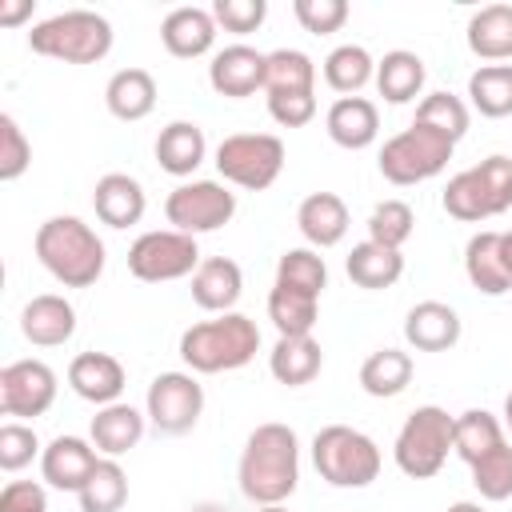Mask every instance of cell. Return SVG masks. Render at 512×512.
<instances>
[{"label":"cell","instance_id":"obj_1","mask_svg":"<svg viewBox=\"0 0 512 512\" xmlns=\"http://www.w3.org/2000/svg\"><path fill=\"white\" fill-rule=\"evenodd\" d=\"M236 480L244 500H252L256 508L284 504L300 484V436L280 420L256 424L240 448Z\"/></svg>","mask_w":512,"mask_h":512},{"label":"cell","instance_id":"obj_2","mask_svg":"<svg viewBox=\"0 0 512 512\" xmlns=\"http://www.w3.org/2000/svg\"><path fill=\"white\" fill-rule=\"evenodd\" d=\"M32 248H36V260L44 264V272L64 288H92L108 264L104 240L80 216H48L36 228Z\"/></svg>","mask_w":512,"mask_h":512},{"label":"cell","instance_id":"obj_3","mask_svg":"<svg viewBox=\"0 0 512 512\" xmlns=\"http://www.w3.org/2000/svg\"><path fill=\"white\" fill-rule=\"evenodd\" d=\"M260 352V328L244 312H220L180 332V360L196 376L236 372Z\"/></svg>","mask_w":512,"mask_h":512},{"label":"cell","instance_id":"obj_4","mask_svg":"<svg viewBox=\"0 0 512 512\" xmlns=\"http://www.w3.org/2000/svg\"><path fill=\"white\" fill-rule=\"evenodd\" d=\"M28 48L36 56H48L60 64H100L112 52V24L88 8L56 12V16L32 24Z\"/></svg>","mask_w":512,"mask_h":512},{"label":"cell","instance_id":"obj_5","mask_svg":"<svg viewBox=\"0 0 512 512\" xmlns=\"http://www.w3.org/2000/svg\"><path fill=\"white\" fill-rule=\"evenodd\" d=\"M312 464L332 488H368L380 476V444L352 424H324L312 436Z\"/></svg>","mask_w":512,"mask_h":512},{"label":"cell","instance_id":"obj_6","mask_svg":"<svg viewBox=\"0 0 512 512\" xmlns=\"http://www.w3.org/2000/svg\"><path fill=\"white\" fill-rule=\"evenodd\" d=\"M452 420L440 404H420L396 432L392 460L408 480H432L452 452Z\"/></svg>","mask_w":512,"mask_h":512},{"label":"cell","instance_id":"obj_7","mask_svg":"<svg viewBox=\"0 0 512 512\" xmlns=\"http://www.w3.org/2000/svg\"><path fill=\"white\" fill-rule=\"evenodd\" d=\"M284 140L272 132H232L216 144V172L224 184H236L244 192H264L284 172Z\"/></svg>","mask_w":512,"mask_h":512},{"label":"cell","instance_id":"obj_8","mask_svg":"<svg viewBox=\"0 0 512 512\" xmlns=\"http://www.w3.org/2000/svg\"><path fill=\"white\" fill-rule=\"evenodd\" d=\"M452 152H456V144L448 136H440V132H432V128H424V124L412 120L404 132H396L392 140H384L376 164H380V176L388 184L408 188V184H424V180L440 176L448 168Z\"/></svg>","mask_w":512,"mask_h":512},{"label":"cell","instance_id":"obj_9","mask_svg":"<svg viewBox=\"0 0 512 512\" xmlns=\"http://www.w3.org/2000/svg\"><path fill=\"white\" fill-rule=\"evenodd\" d=\"M200 248L196 236H184L176 228H152L140 232L128 248V272L144 284H168V280H184L200 268Z\"/></svg>","mask_w":512,"mask_h":512},{"label":"cell","instance_id":"obj_10","mask_svg":"<svg viewBox=\"0 0 512 512\" xmlns=\"http://www.w3.org/2000/svg\"><path fill=\"white\" fill-rule=\"evenodd\" d=\"M144 416L160 436H184L204 416V384L188 368H172L152 376L144 396Z\"/></svg>","mask_w":512,"mask_h":512},{"label":"cell","instance_id":"obj_11","mask_svg":"<svg viewBox=\"0 0 512 512\" xmlns=\"http://www.w3.org/2000/svg\"><path fill=\"white\" fill-rule=\"evenodd\" d=\"M164 216L176 232L184 236H204L216 232L224 224H232L236 216V192H228L224 180H184L168 192L164 200Z\"/></svg>","mask_w":512,"mask_h":512},{"label":"cell","instance_id":"obj_12","mask_svg":"<svg viewBox=\"0 0 512 512\" xmlns=\"http://www.w3.org/2000/svg\"><path fill=\"white\" fill-rule=\"evenodd\" d=\"M56 388V372L44 360H12L0 368V412L12 420H36L56 404Z\"/></svg>","mask_w":512,"mask_h":512},{"label":"cell","instance_id":"obj_13","mask_svg":"<svg viewBox=\"0 0 512 512\" xmlns=\"http://www.w3.org/2000/svg\"><path fill=\"white\" fill-rule=\"evenodd\" d=\"M264 72H268V52H256L252 44H228L212 56L208 84L216 96L244 100L252 92H264Z\"/></svg>","mask_w":512,"mask_h":512},{"label":"cell","instance_id":"obj_14","mask_svg":"<svg viewBox=\"0 0 512 512\" xmlns=\"http://www.w3.org/2000/svg\"><path fill=\"white\" fill-rule=\"evenodd\" d=\"M96 464H100V452L84 436H56L40 452V476L56 492H80L84 480L96 472Z\"/></svg>","mask_w":512,"mask_h":512},{"label":"cell","instance_id":"obj_15","mask_svg":"<svg viewBox=\"0 0 512 512\" xmlns=\"http://www.w3.org/2000/svg\"><path fill=\"white\" fill-rule=\"evenodd\" d=\"M124 384H128V372L112 352H80L68 364V388L96 408L116 404L124 396Z\"/></svg>","mask_w":512,"mask_h":512},{"label":"cell","instance_id":"obj_16","mask_svg":"<svg viewBox=\"0 0 512 512\" xmlns=\"http://www.w3.org/2000/svg\"><path fill=\"white\" fill-rule=\"evenodd\" d=\"M216 16L212 8H196V4H184V8H172L164 20H160V44L168 48V56L176 60H196V56H208L212 44H216Z\"/></svg>","mask_w":512,"mask_h":512},{"label":"cell","instance_id":"obj_17","mask_svg":"<svg viewBox=\"0 0 512 512\" xmlns=\"http://www.w3.org/2000/svg\"><path fill=\"white\" fill-rule=\"evenodd\" d=\"M20 332L36 348H60V344H68L72 332H76V308H72V300L60 296V292L32 296L24 304V312H20Z\"/></svg>","mask_w":512,"mask_h":512},{"label":"cell","instance_id":"obj_18","mask_svg":"<svg viewBox=\"0 0 512 512\" xmlns=\"http://www.w3.org/2000/svg\"><path fill=\"white\" fill-rule=\"evenodd\" d=\"M460 332H464L460 312L444 300H420L404 316V340L416 352H448L460 344Z\"/></svg>","mask_w":512,"mask_h":512},{"label":"cell","instance_id":"obj_19","mask_svg":"<svg viewBox=\"0 0 512 512\" xmlns=\"http://www.w3.org/2000/svg\"><path fill=\"white\" fill-rule=\"evenodd\" d=\"M324 128H328V140L336 148L364 152L380 136V108L368 96H340V100H332V108L324 116Z\"/></svg>","mask_w":512,"mask_h":512},{"label":"cell","instance_id":"obj_20","mask_svg":"<svg viewBox=\"0 0 512 512\" xmlns=\"http://www.w3.org/2000/svg\"><path fill=\"white\" fill-rule=\"evenodd\" d=\"M92 208H96V220L108 224V228H132L144 220V208H148V196H144V184L128 172H104L92 188Z\"/></svg>","mask_w":512,"mask_h":512},{"label":"cell","instance_id":"obj_21","mask_svg":"<svg viewBox=\"0 0 512 512\" xmlns=\"http://www.w3.org/2000/svg\"><path fill=\"white\" fill-rule=\"evenodd\" d=\"M144 428H148V416H144L140 408L116 400V404L96 408V416H92V424H88V440L96 444L100 456L120 460L124 452H132V448L144 440Z\"/></svg>","mask_w":512,"mask_h":512},{"label":"cell","instance_id":"obj_22","mask_svg":"<svg viewBox=\"0 0 512 512\" xmlns=\"http://www.w3.org/2000/svg\"><path fill=\"white\" fill-rule=\"evenodd\" d=\"M348 224H352L348 204L336 192H312L296 208V228L308 240V248H316V252L320 248H336L348 236Z\"/></svg>","mask_w":512,"mask_h":512},{"label":"cell","instance_id":"obj_23","mask_svg":"<svg viewBox=\"0 0 512 512\" xmlns=\"http://www.w3.org/2000/svg\"><path fill=\"white\" fill-rule=\"evenodd\" d=\"M240 292H244V272H240V264L228 260V256H204L200 268L192 272V300H196L204 312H212V316L236 312Z\"/></svg>","mask_w":512,"mask_h":512},{"label":"cell","instance_id":"obj_24","mask_svg":"<svg viewBox=\"0 0 512 512\" xmlns=\"http://www.w3.org/2000/svg\"><path fill=\"white\" fill-rule=\"evenodd\" d=\"M468 52L484 64H508L512 60V4H484L468 16L464 28Z\"/></svg>","mask_w":512,"mask_h":512},{"label":"cell","instance_id":"obj_25","mask_svg":"<svg viewBox=\"0 0 512 512\" xmlns=\"http://www.w3.org/2000/svg\"><path fill=\"white\" fill-rule=\"evenodd\" d=\"M204 160H208V140H204V128L196 120H172V124L160 128V136H156V164L168 176L188 180Z\"/></svg>","mask_w":512,"mask_h":512},{"label":"cell","instance_id":"obj_26","mask_svg":"<svg viewBox=\"0 0 512 512\" xmlns=\"http://www.w3.org/2000/svg\"><path fill=\"white\" fill-rule=\"evenodd\" d=\"M464 276L480 296H508L512 292V276H508L504 256H500V232L484 228L464 244Z\"/></svg>","mask_w":512,"mask_h":512},{"label":"cell","instance_id":"obj_27","mask_svg":"<svg viewBox=\"0 0 512 512\" xmlns=\"http://www.w3.org/2000/svg\"><path fill=\"white\" fill-rule=\"evenodd\" d=\"M104 104L116 120L136 124L156 108V76L148 68H120L104 84Z\"/></svg>","mask_w":512,"mask_h":512},{"label":"cell","instance_id":"obj_28","mask_svg":"<svg viewBox=\"0 0 512 512\" xmlns=\"http://www.w3.org/2000/svg\"><path fill=\"white\" fill-rule=\"evenodd\" d=\"M324 368V352L316 336H276L272 352H268V372L284 384V388H304L320 376Z\"/></svg>","mask_w":512,"mask_h":512},{"label":"cell","instance_id":"obj_29","mask_svg":"<svg viewBox=\"0 0 512 512\" xmlns=\"http://www.w3.org/2000/svg\"><path fill=\"white\" fill-rule=\"evenodd\" d=\"M344 272H348V280L356 288L384 292L404 276V256H400V248H384L376 240H360V244H352L348 260H344Z\"/></svg>","mask_w":512,"mask_h":512},{"label":"cell","instance_id":"obj_30","mask_svg":"<svg viewBox=\"0 0 512 512\" xmlns=\"http://www.w3.org/2000/svg\"><path fill=\"white\" fill-rule=\"evenodd\" d=\"M424 80H428V68L416 52L408 48H392L376 60V92L388 100V104H408L424 92Z\"/></svg>","mask_w":512,"mask_h":512},{"label":"cell","instance_id":"obj_31","mask_svg":"<svg viewBox=\"0 0 512 512\" xmlns=\"http://www.w3.org/2000/svg\"><path fill=\"white\" fill-rule=\"evenodd\" d=\"M412 372H416V364L404 348H376L360 364V388L376 400H392L412 384Z\"/></svg>","mask_w":512,"mask_h":512},{"label":"cell","instance_id":"obj_32","mask_svg":"<svg viewBox=\"0 0 512 512\" xmlns=\"http://www.w3.org/2000/svg\"><path fill=\"white\" fill-rule=\"evenodd\" d=\"M508 436H504V420L492 416L488 408H468L452 420V452L464 460V464H476L484 452L500 448Z\"/></svg>","mask_w":512,"mask_h":512},{"label":"cell","instance_id":"obj_33","mask_svg":"<svg viewBox=\"0 0 512 512\" xmlns=\"http://www.w3.org/2000/svg\"><path fill=\"white\" fill-rule=\"evenodd\" d=\"M376 80V60L364 44H340L324 56V84L340 96H360Z\"/></svg>","mask_w":512,"mask_h":512},{"label":"cell","instance_id":"obj_34","mask_svg":"<svg viewBox=\"0 0 512 512\" xmlns=\"http://www.w3.org/2000/svg\"><path fill=\"white\" fill-rule=\"evenodd\" d=\"M268 320L276 324L280 336H312V328L320 320V296L272 284V292H268Z\"/></svg>","mask_w":512,"mask_h":512},{"label":"cell","instance_id":"obj_35","mask_svg":"<svg viewBox=\"0 0 512 512\" xmlns=\"http://www.w3.org/2000/svg\"><path fill=\"white\" fill-rule=\"evenodd\" d=\"M468 108L488 120L512 116V64H480L468 76Z\"/></svg>","mask_w":512,"mask_h":512},{"label":"cell","instance_id":"obj_36","mask_svg":"<svg viewBox=\"0 0 512 512\" xmlns=\"http://www.w3.org/2000/svg\"><path fill=\"white\" fill-rule=\"evenodd\" d=\"M76 500H80V512H120L128 504V472L120 468V460L100 456L96 472L84 480Z\"/></svg>","mask_w":512,"mask_h":512},{"label":"cell","instance_id":"obj_37","mask_svg":"<svg viewBox=\"0 0 512 512\" xmlns=\"http://www.w3.org/2000/svg\"><path fill=\"white\" fill-rule=\"evenodd\" d=\"M272 92H316V64L300 48H276L268 52L264 72V96Z\"/></svg>","mask_w":512,"mask_h":512},{"label":"cell","instance_id":"obj_38","mask_svg":"<svg viewBox=\"0 0 512 512\" xmlns=\"http://www.w3.org/2000/svg\"><path fill=\"white\" fill-rule=\"evenodd\" d=\"M416 124H424V128L448 136L452 144H460L464 132H468V124H472V108L456 92H428L416 104Z\"/></svg>","mask_w":512,"mask_h":512},{"label":"cell","instance_id":"obj_39","mask_svg":"<svg viewBox=\"0 0 512 512\" xmlns=\"http://www.w3.org/2000/svg\"><path fill=\"white\" fill-rule=\"evenodd\" d=\"M276 284L320 296L328 288V264H324V256L316 248H288L276 260Z\"/></svg>","mask_w":512,"mask_h":512},{"label":"cell","instance_id":"obj_40","mask_svg":"<svg viewBox=\"0 0 512 512\" xmlns=\"http://www.w3.org/2000/svg\"><path fill=\"white\" fill-rule=\"evenodd\" d=\"M468 472H472V488L480 492V500H488V504L512 500V444L508 440L500 448L484 452L476 464H468Z\"/></svg>","mask_w":512,"mask_h":512},{"label":"cell","instance_id":"obj_41","mask_svg":"<svg viewBox=\"0 0 512 512\" xmlns=\"http://www.w3.org/2000/svg\"><path fill=\"white\" fill-rule=\"evenodd\" d=\"M440 204H444V212H448L452 220H464V224H480V220H492V212H488V200H484V188H480V180H476V172H472V168L456 172V176L444 184V196H440Z\"/></svg>","mask_w":512,"mask_h":512},{"label":"cell","instance_id":"obj_42","mask_svg":"<svg viewBox=\"0 0 512 512\" xmlns=\"http://www.w3.org/2000/svg\"><path fill=\"white\" fill-rule=\"evenodd\" d=\"M416 232V212L404 200H380L368 212V240L384 244V248H404Z\"/></svg>","mask_w":512,"mask_h":512},{"label":"cell","instance_id":"obj_43","mask_svg":"<svg viewBox=\"0 0 512 512\" xmlns=\"http://www.w3.org/2000/svg\"><path fill=\"white\" fill-rule=\"evenodd\" d=\"M32 168V140L12 112H0V180L12 184Z\"/></svg>","mask_w":512,"mask_h":512},{"label":"cell","instance_id":"obj_44","mask_svg":"<svg viewBox=\"0 0 512 512\" xmlns=\"http://www.w3.org/2000/svg\"><path fill=\"white\" fill-rule=\"evenodd\" d=\"M480 188H484V200H488V212L500 216L512 208V156H484L480 164H472Z\"/></svg>","mask_w":512,"mask_h":512},{"label":"cell","instance_id":"obj_45","mask_svg":"<svg viewBox=\"0 0 512 512\" xmlns=\"http://www.w3.org/2000/svg\"><path fill=\"white\" fill-rule=\"evenodd\" d=\"M40 452H44V448H40V436H36L32 424H24V420L0 424V468H4V472L28 468Z\"/></svg>","mask_w":512,"mask_h":512},{"label":"cell","instance_id":"obj_46","mask_svg":"<svg viewBox=\"0 0 512 512\" xmlns=\"http://www.w3.org/2000/svg\"><path fill=\"white\" fill-rule=\"evenodd\" d=\"M292 16L312 36H332L348 24V0H296Z\"/></svg>","mask_w":512,"mask_h":512},{"label":"cell","instance_id":"obj_47","mask_svg":"<svg viewBox=\"0 0 512 512\" xmlns=\"http://www.w3.org/2000/svg\"><path fill=\"white\" fill-rule=\"evenodd\" d=\"M212 16H216V28L236 32V36H248V32H256L264 24L268 4L264 0H216L212 4Z\"/></svg>","mask_w":512,"mask_h":512},{"label":"cell","instance_id":"obj_48","mask_svg":"<svg viewBox=\"0 0 512 512\" xmlns=\"http://www.w3.org/2000/svg\"><path fill=\"white\" fill-rule=\"evenodd\" d=\"M268 100V116L280 128H304L316 116V92H272Z\"/></svg>","mask_w":512,"mask_h":512},{"label":"cell","instance_id":"obj_49","mask_svg":"<svg viewBox=\"0 0 512 512\" xmlns=\"http://www.w3.org/2000/svg\"><path fill=\"white\" fill-rule=\"evenodd\" d=\"M0 512H48V492L36 480H8L0 492Z\"/></svg>","mask_w":512,"mask_h":512},{"label":"cell","instance_id":"obj_50","mask_svg":"<svg viewBox=\"0 0 512 512\" xmlns=\"http://www.w3.org/2000/svg\"><path fill=\"white\" fill-rule=\"evenodd\" d=\"M36 12V0H0V28H16Z\"/></svg>","mask_w":512,"mask_h":512},{"label":"cell","instance_id":"obj_51","mask_svg":"<svg viewBox=\"0 0 512 512\" xmlns=\"http://www.w3.org/2000/svg\"><path fill=\"white\" fill-rule=\"evenodd\" d=\"M500 256H504V268H508V276H512V228L500 232Z\"/></svg>","mask_w":512,"mask_h":512},{"label":"cell","instance_id":"obj_52","mask_svg":"<svg viewBox=\"0 0 512 512\" xmlns=\"http://www.w3.org/2000/svg\"><path fill=\"white\" fill-rule=\"evenodd\" d=\"M444 512H488L480 500H456V504H448Z\"/></svg>","mask_w":512,"mask_h":512},{"label":"cell","instance_id":"obj_53","mask_svg":"<svg viewBox=\"0 0 512 512\" xmlns=\"http://www.w3.org/2000/svg\"><path fill=\"white\" fill-rule=\"evenodd\" d=\"M188 512H228L224 504H216V500H200V504H192Z\"/></svg>","mask_w":512,"mask_h":512},{"label":"cell","instance_id":"obj_54","mask_svg":"<svg viewBox=\"0 0 512 512\" xmlns=\"http://www.w3.org/2000/svg\"><path fill=\"white\" fill-rule=\"evenodd\" d=\"M500 416H504V432H512V392L504 396V412Z\"/></svg>","mask_w":512,"mask_h":512},{"label":"cell","instance_id":"obj_55","mask_svg":"<svg viewBox=\"0 0 512 512\" xmlns=\"http://www.w3.org/2000/svg\"><path fill=\"white\" fill-rule=\"evenodd\" d=\"M256 512H288L284 504H264V508H256Z\"/></svg>","mask_w":512,"mask_h":512}]
</instances>
